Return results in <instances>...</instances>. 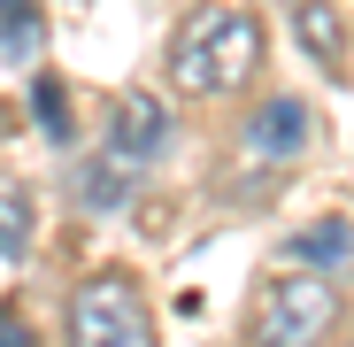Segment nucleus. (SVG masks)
<instances>
[{"mask_svg":"<svg viewBox=\"0 0 354 347\" xmlns=\"http://www.w3.org/2000/svg\"><path fill=\"white\" fill-rule=\"evenodd\" d=\"M31 108H39V124H46L54 139H70V108H62V85H54V78H39V93H31Z\"/></svg>","mask_w":354,"mask_h":347,"instance_id":"obj_11","label":"nucleus"},{"mask_svg":"<svg viewBox=\"0 0 354 347\" xmlns=\"http://www.w3.org/2000/svg\"><path fill=\"white\" fill-rule=\"evenodd\" d=\"M301 147H308V108L301 100H270L247 124V154H262V162H292Z\"/></svg>","mask_w":354,"mask_h":347,"instance_id":"obj_5","label":"nucleus"},{"mask_svg":"<svg viewBox=\"0 0 354 347\" xmlns=\"http://www.w3.org/2000/svg\"><path fill=\"white\" fill-rule=\"evenodd\" d=\"M0 347H31V324L16 309H0Z\"/></svg>","mask_w":354,"mask_h":347,"instance_id":"obj_12","label":"nucleus"},{"mask_svg":"<svg viewBox=\"0 0 354 347\" xmlns=\"http://www.w3.org/2000/svg\"><path fill=\"white\" fill-rule=\"evenodd\" d=\"M46 46V24L31 0H0V62H39Z\"/></svg>","mask_w":354,"mask_h":347,"instance_id":"obj_8","label":"nucleus"},{"mask_svg":"<svg viewBox=\"0 0 354 347\" xmlns=\"http://www.w3.org/2000/svg\"><path fill=\"white\" fill-rule=\"evenodd\" d=\"M262 70V24L247 8H193L169 39V85L193 100H223Z\"/></svg>","mask_w":354,"mask_h":347,"instance_id":"obj_1","label":"nucleus"},{"mask_svg":"<svg viewBox=\"0 0 354 347\" xmlns=\"http://www.w3.org/2000/svg\"><path fill=\"white\" fill-rule=\"evenodd\" d=\"M346 255H354V224H339V216L292 231V263H301V270H339Z\"/></svg>","mask_w":354,"mask_h":347,"instance_id":"obj_7","label":"nucleus"},{"mask_svg":"<svg viewBox=\"0 0 354 347\" xmlns=\"http://www.w3.org/2000/svg\"><path fill=\"white\" fill-rule=\"evenodd\" d=\"M162 147H169V108L154 93H124L115 116H108V154H124L131 170H147Z\"/></svg>","mask_w":354,"mask_h":347,"instance_id":"obj_4","label":"nucleus"},{"mask_svg":"<svg viewBox=\"0 0 354 347\" xmlns=\"http://www.w3.org/2000/svg\"><path fill=\"white\" fill-rule=\"evenodd\" d=\"M339 317V294L324 285V270H292V278H270L254 294V347H316Z\"/></svg>","mask_w":354,"mask_h":347,"instance_id":"obj_3","label":"nucleus"},{"mask_svg":"<svg viewBox=\"0 0 354 347\" xmlns=\"http://www.w3.org/2000/svg\"><path fill=\"white\" fill-rule=\"evenodd\" d=\"M292 39L301 54H316V70H346V39H339V8L331 0H292Z\"/></svg>","mask_w":354,"mask_h":347,"instance_id":"obj_6","label":"nucleus"},{"mask_svg":"<svg viewBox=\"0 0 354 347\" xmlns=\"http://www.w3.org/2000/svg\"><path fill=\"white\" fill-rule=\"evenodd\" d=\"M139 186V170L124 162V154H100V162H85V178H77V193H85V208H115Z\"/></svg>","mask_w":354,"mask_h":347,"instance_id":"obj_9","label":"nucleus"},{"mask_svg":"<svg viewBox=\"0 0 354 347\" xmlns=\"http://www.w3.org/2000/svg\"><path fill=\"white\" fill-rule=\"evenodd\" d=\"M70 347H154L147 294L124 270H100V278L70 285Z\"/></svg>","mask_w":354,"mask_h":347,"instance_id":"obj_2","label":"nucleus"},{"mask_svg":"<svg viewBox=\"0 0 354 347\" xmlns=\"http://www.w3.org/2000/svg\"><path fill=\"white\" fill-rule=\"evenodd\" d=\"M0 255H31V193H16V186H0Z\"/></svg>","mask_w":354,"mask_h":347,"instance_id":"obj_10","label":"nucleus"}]
</instances>
